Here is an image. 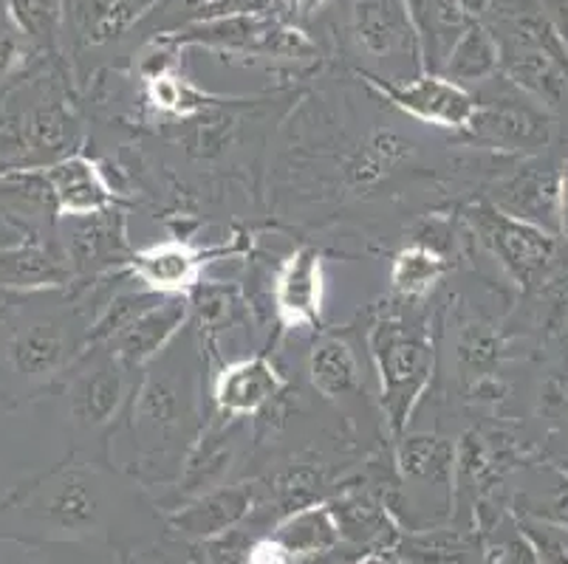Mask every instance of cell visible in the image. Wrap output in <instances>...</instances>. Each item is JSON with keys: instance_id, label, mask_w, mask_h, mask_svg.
<instances>
[{"instance_id": "18", "label": "cell", "mask_w": 568, "mask_h": 564, "mask_svg": "<svg viewBox=\"0 0 568 564\" xmlns=\"http://www.w3.org/2000/svg\"><path fill=\"white\" fill-rule=\"evenodd\" d=\"M187 412V390L182 381L170 376H151L139 392L133 418H136V427L151 438H170L182 429Z\"/></svg>"}, {"instance_id": "8", "label": "cell", "mask_w": 568, "mask_h": 564, "mask_svg": "<svg viewBox=\"0 0 568 564\" xmlns=\"http://www.w3.org/2000/svg\"><path fill=\"white\" fill-rule=\"evenodd\" d=\"M405 9L410 18L418 57L430 74H438L442 62L447 60L473 18L458 7L456 0H405Z\"/></svg>"}, {"instance_id": "11", "label": "cell", "mask_w": 568, "mask_h": 564, "mask_svg": "<svg viewBox=\"0 0 568 564\" xmlns=\"http://www.w3.org/2000/svg\"><path fill=\"white\" fill-rule=\"evenodd\" d=\"M323 302V268L314 248H297L286 257L275 283L277 314L286 325H314Z\"/></svg>"}, {"instance_id": "29", "label": "cell", "mask_w": 568, "mask_h": 564, "mask_svg": "<svg viewBox=\"0 0 568 564\" xmlns=\"http://www.w3.org/2000/svg\"><path fill=\"white\" fill-rule=\"evenodd\" d=\"M500 353V339L498 334L493 330V325L484 322H469L467 328L462 330L456 345V359L458 367L469 376L475 372H487L489 367L498 361Z\"/></svg>"}, {"instance_id": "23", "label": "cell", "mask_w": 568, "mask_h": 564, "mask_svg": "<svg viewBox=\"0 0 568 564\" xmlns=\"http://www.w3.org/2000/svg\"><path fill=\"white\" fill-rule=\"evenodd\" d=\"M308 379L314 390L328 401H339L343 396L359 390V365L351 348L339 339H323L314 345L308 359Z\"/></svg>"}, {"instance_id": "33", "label": "cell", "mask_w": 568, "mask_h": 564, "mask_svg": "<svg viewBox=\"0 0 568 564\" xmlns=\"http://www.w3.org/2000/svg\"><path fill=\"white\" fill-rule=\"evenodd\" d=\"M252 536L237 525L226 534L213 536V540L193 542L190 547V562L193 564H246L252 547Z\"/></svg>"}, {"instance_id": "34", "label": "cell", "mask_w": 568, "mask_h": 564, "mask_svg": "<svg viewBox=\"0 0 568 564\" xmlns=\"http://www.w3.org/2000/svg\"><path fill=\"white\" fill-rule=\"evenodd\" d=\"M275 491L288 511H297L312 505L314 494L320 491V474H314L312 469H288L275 480Z\"/></svg>"}, {"instance_id": "26", "label": "cell", "mask_w": 568, "mask_h": 564, "mask_svg": "<svg viewBox=\"0 0 568 564\" xmlns=\"http://www.w3.org/2000/svg\"><path fill=\"white\" fill-rule=\"evenodd\" d=\"M509 76L524 91H529L537 100L549 102V105H557L562 100V93H568L566 69H562L555 57L546 54V51L529 49L524 57H515L509 62Z\"/></svg>"}, {"instance_id": "2", "label": "cell", "mask_w": 568, "mask_h": 564, "mask_svg": "<svg viewBox=\"0 0 568 564\" xmlns=\"http://www.w3.org/2000/svg\"><path fill=\"white\" fill-rule=\"evenodd\" d=\"M179 43L215 45L226 51H250V54L303 60L314 54V43L294 25L257 12H230L221 18L195 23L184 31Z\"/></svg>"}, {"instance_id": "14", "label": "cell", "mask_w": 568, "mask_h": 564, "mask_svg": "<svg viewBox=\"0 0 568 564\" xmlns=\"http://www.w3.org/2000/svg\"><path fill=\"white\" fill-rule=\"evenodd\" d=\"M351 29L356 43L374 57L394 54L407 43L416 49L405 0H351Z\"/></svg>"}, {"instance_id": "4", "label": "cell", "mask_w": 568, "mask_h": 564, "mask_svg": "<svg viewBox=\"0 0 568 564\" xmlns=\"http://www.w3.org/2000/svg\"><path fill=\"white\" fill-rule=\"evenodd\" d=\"M385 100L394 102L399 111L407 116L418 119L425 124H436V127H450V131H469L478 113V102L473 93L458 82L447 80L444 74H422L416 80L396 85L382 76H365Z\"/></svg>"}, {"instance_id": "44", "label": "cell", "mask_w": 568, "mask_h": 564, "mask_svg": "<svg viewBox=\"0 0 568 564\" xmlns=\"http://www.w3.org/2000/svg\"><path fill=\"white\" fill-rule=\"evenodd\" d=\"M560 465H562V472L568 474V458H562V463H560Z\"/></svg>"}, {"instance_id": "37", "label": "cell", "mask_w": 568, "mask_h": 564, "mask_svg": "<svg viewBox=\"0 0 568 564\" xmlns=\"http://www.w3.org/2000/svg\"><path fill=\"white\" fill-rule=\"evenodd\" d=\"M246 564H294V556L275 540V536H268V540L252 542Z\"/></svg>"}, {"instance_id": "43", "label": "cell", "mask_w": 568, "mask_h": 564, "mask_svg": "<svg viewBox=\"0 0 568 564\" xmlns=\"http://www.w3.org/2000/svg\"><path fill=\"white\" fill-rule=\"evenodd\" d=\"M148 564H193V562H179V558L159 556V558H148Z\"/></svg>"}, {"instance_id": "38", "label": "cell", "mask_w": 568, "mask_h": 564, "mask_svg": "<svg viewBox=\"0 0 568 564\" xmlns=\"http://www.w3.org/2000/svg\"><path fill=\"white\" fill-rule=\"evenodd\" d=\"M535 514L540 516V520L551 522V525L568 527V485H560V489L551 491L544 503L537 505Z\"/></svg>"}, {"instance_id": "3", "label": "cell", "mask_w": 568, "mask_h": 564, "mask_svg": "<svg viewBox=\"0 0 568 564\" xmlns=\"http://www.w3.org/2000/svg\"><path fill=\"white\" fill-rule=\"evenodd\" d=\"M473 226L484 246L498 257L500 266L524 286L537 274H544L555 260L557 240L551 232L518 221L495 206H478L473 212Z\"/></svg>"}, {"instance_id": "25", "label": "cell", "mask_w": 568, "mask_h": 564, "mask_svg": "<svg viewBox=\"0 0 568 564\" xmlns=\"http://www.w3.org/2000/svg\"><path fill=\"white\" fill-rule=\"evenodd\" d=\"M232 441H226L224 434H213V438H206L195 447V452L190 454L187 460V469L182 474V496L193 500V496L204 494L210 489H219L224 474L230 472L232 465Z\"/></svg>"}, {"instance_id": "31", "label": "cell", "mask_w": 568, "mask_h": 564, "mask_svg": "<svg viewBox=\"0 0 568 564\" xmlns=\"http://www.w3.org/2000/svg\"><path fill=\"white\" fill-rule=\"evenodd\" d=\"M7 14L14 29L38 43H51L57 31V0H7Z\"/></svg>"}, {"instance_id": "1", "label": "cell", "mask_w": 568, "mask_h": 564, "mask_svg": "<svg viewBox=\"0 0 568 564\" xmlns=\"http://www.w3.org/2000/svg\"><path fill=\"white\" fill-rule=\"evenodd\" d=\"M371 356L382 384V407L396 434L407 427L433 372V348L425 330L402 319H382L371 330Z\"/></svg>"}, {"instance_id": "13", "label": "cell", "mask_w": 568, "mask_h": 564, "mask_svg": "<svg viewBox=\"0 0 568 564\" xmlns=\"http://www.w3.org/2000/svg\"><path fill=\"white\" fill-rule=\"evenodd\" d=\"M495 209L546 232H557V170L549 164L520 170L498 189Z\"/></svg>"}, {"instance_id": "21", "label": "cell", "mask_w": 568, "mask_h": 564, "mask_svg": "<svg viewBox=\"0 0 568 564\" xmlns=\"http://www.w3.org/2000/svg\"><path fill=\"white\" fill-rule=\"evenodd\" d=\"M498 65H500L498 40H495L481 23H475L473 20V23L464 29L462 38L456 40V45L450 49L447 60L442 62V71H438V74H444L447 80L464 85V82L489 80V76L498 71Z\"/></svg>"}, {"instance_id": "27", "label": "cell", "mask_w": 568, "mask_h": 564, "mask_svg": "<svg viewBox=\"0 0 568 564\" xmlns=\"http://www.w3.org/2000/svg\"><path fill=\"white\" fill-rule=\"evenodd\" d=\"M394 551L407 564H467L469 545L458 531H416L399 536Z\"/></svg>"}, {"instance_id": "39", "label": "cell", "mask_w": 568, "mask_h": 564, "mask_svg": "<svg viewBox=\"0 0 568 564\" xmlns=\"http://www.w3.org/2000/svg\"><path fill=\"white\" fill-rule=\"evenodd\" d=\"M557 232L568 240V158L557 170Z\"/></svg>"}, {"instance_id": "9", "label": "cell", "mask_w": 568, "mask_h": 564, "mask_svg": "<svg viewBox=\"0 0 568 564\" xmlns=\"http://www.w3.org/2000/svg\"><path fill=\"white\" fill-rule=\"evenodd\" d=\"M34 514L49 522L57 531L82 534L97 525L100 516V496L94 480L85 472H65L51 480L34 500Z\"/></svg>"}, {"instance_id": "22", "label": "cell", "mask_w": 568, "mask_h": 564, "mask_svg": "<svg viewBox=\"0 0 568 564\" xmlns=\"http://www.w3.org/2000/svg\"><path fill=\"white\" fill-rule=\"evenodd\" d=\"M328 511L334 516V525L339 531V540L351 542V545H385L390 531V520H387V509H382L374 496L365 491H351V494L337 496L334 503H328Z\"/></svg>"}, {"instance_id": "12", "label": "cell", "mask_w": 568, "mask_h": 564, "mask_svg": "<svg viewBox=\"0 0 568 564\" xmlns=\"http://www.w3.org/2000/svg\"><path fill=\"white\" fill-rule=\"evenodd\" d=\"M201 252L182 240H168L159 246L142 248L131 260V271L142 279L153 294L175 297L187 294L190 288L199 286L201 279Z\"/></svg>"}, {"instance_id": "32", "label": "cell", "mask_w": 568, "mask_h": 564, "mask_svg": "<svg viewBox=\"0 0 568 564\" xmlns=\"http://www.w3.org/2000/svg\"><path fill=\"white\" fill-rule=\"evenodd\" d=\"M57 277H60V268L34 248L0 255V283H7V286H43Z\"/></svg>"}, {"instance_id": "35", "label": "cell", "mask_w": 568, "mask_h": 564, "mask_svg": "<svg viewBox=\"0 0 568 564\" xmlns=\"http://www.w3.org/2000/svg\"><path fill=\"white\" fill-rule=\"evenodd\" d=\"M69 124L57 107H40L29 122V142L38 150H60L65 144Z\"/></svg>"}, {"instance_id": "40", "label": "cell", "mask_w": 568, "mask_h": 564, "mask_svg": "<svg viewBox=\"0 0 568 564\" xmlns=\"http://www.w3.org/2000/svg\"><path fill=\"white\" fill-rule=\"evenodd\" d=\"M275 3H281L286 12L301 14V18H306V14L317 12L320 7H325V0H275Z\"/></svg>"}, {"instance_id": "19", "label": "cell", "mask_w": 568, "mask_h": 564, "mask_svg": "<svg viewBox=\"0 0 568 564\" xmlns=\"http://www.w3.org/2000/svg\"><path fill=\"white\" fill-rule=\"evenodd\" d=\"M275 540L292 553L294 562L334 551L343 542L328 505H303L288 511L286 520L275 527Z\"/></svg>"}, {"instance_id": "16", "label": "cell", "mask_w": 568, "mask_h": 564, "mask_svg": "<svg viewBox=\"0 0 568 564\" xmlns=\"http://www.w3.org/2000/svg\"><path fill=\"white\" fill-rule=\"evenodd\" d=\"M396 463L405 483L433 485L453 496L456 478V447L436 434H410L399 443Z\"/></svg>"}, {"instance_id": "6", "label": "cell", "mask_w": 568, "mask_h": 564, "mask_svg": "<svg viewBox=\"0 0 568 564\" xmlns=\"http://www.w3.org/2000/svg\"><path fill=\"white\" fill-rule=\"evenodd\" d=\"M187 319L184 294L168 297L162 305L142 308L125 328L113 334V359L122 367H139L156 359Z\"/></svg>"}, {"instance_id": "17", "label": "cell", "mask_w": 568, "mask_h": 564, "mask_svg": "<svg viewBox=\"0 0 568 564\" xmlns=\"http://www.w3.org/2000/svg\"><path fill=\"white\" fill-rule=\"evenodd\" d=\"M7 356L26 379H49L65 361V336L54 322L26 325L9 339Z\"/></svg>"}, {"instance_id": "30", "label": "cell", "mask_w": 568, "mask_h": 564, "mask_svg": "<svg viewBox=\"0 0 568 564\" xmlns=\"http://www.w3.org/2000/svg\"><path fill=\"white\" fill-rule=\"evenodd\" d=\"M148 100L153 107L164 113H175V116H187L204 107L206 96H201L190 82H184L182 76L170 74H156L148 76Z\"/></svg>"}, {"instance_id": "42", "label": "cell", "mask_w": 568, "mask_h": 564, "mask_svg": "<svg viewBox=\"0 0 568 564\" xmlns=\"http://www.w3.org/2000/svg\"><path fill=\"white\" fill-rule=\"evenodd\" d=\"M456 3L469 14V18H478V14H484L493 7V0H456Z\"/></svg>"}, {"instance_id": "36", "label": "cell", "mask_w": 568, "mask_h": 564, "mask_svg": "<svg viewBox=\"0 0 568 564\" xmlns=\"http://www.w3.org/2000/svg\"><path fill=\"white\" fill-rule=\"evenodd\" d=\"M20 31L14 29L12 20H9L7 9H0V76L12 69L14 62L23 54V45H20Z\"/></svg>"}, {"instance_id": "24", "label": "cell", "mask_w": 568, "mask_h": 564, "mask_svg": "<svg viewBox=\"0 0 568 564\" xmlns=\"http://www.w3.org/2000/svg\"><path fill=\"white\" fill-rule=\"evenodd\" d=\"M447 274V260L430 246H407L396 255L390 268V286L399 297L416 299L430 294L438 286V279Z\"/></svg>"}, {"instance_id": "28", "label": "cell", "mask_w": 568, "mask_h": 564, "mask_svg": "<svg viewBox=\"0 0 568 564\" xmlns=\"http://www.w3.org/2000/svg\"><path fill=\"white\" fill-rule=\"evenodd\" d=\"M405 155H410V142H405L399 133L394 131L374 133L371 142L365 144L363 153H359V158L354 162V167H351V178H354V184L359 186L376 184V181H379L387 170L396 167Z\"/></svg>"}, {"instance_id": "41", "label": "cell", "mask_w": 568, "mask_h": 564, "mask_svg": "<svg viewBox=\"0 0 568 564\" xmlns=\"http://www.w3.org/2000/svg\"><path fill=\"white\" fill-rule=\"evenodd\" d=\"M351 564H407L396 551H371Z\"/></svg>"}, {"instance_id": "20", "label": "cell", "mask_w": 568, "mask_h": 564, "mask_svg": "<svg viewBox=\"0 0 568 564\" xmlns=\"http://www.w3.org/2000/svg\"><path fill=\"white\" fill-rule=\"evenodd\" d=\"M469 131H478L481 136L493 139L500 144H546L549 139V122L540 113L531 111L529 105H478L475 122Z\"/></svg>"}, {"instance_id": "15", "label": "cell", "mask_w": 568, "mask_h": 564, "mask_svg": "<svg viewBox=\"0 0 568 564\" xmlns=\"http://www.w3.org/2000/svg\"><path fill=\"white\" fill-rule=\"evenodd\" d=\"M125 401V372L116 359H102L71 384V416L82 427H102Z\"/></svg>"}, {"instance_id": "7", "label": "cell", "mask_w": 568, "mask_h": 564, "mask_svg": "<svg viewBox=\"0 0 568 564\" xmlns=\"http://www.w3.org/2000/svg\"><path fill=\"white\" fill-rule=\"evenodd\" d=\"M43 181L63 215L91 217L111 209L113 193L102 178L100 167L82 155H71L43 170Z\"/></svg>"}, {"instance_id": "10", "label": "cell", "mask_w": 568, "mask_h": 564, "mask_svg": "<svg viewBox=\"0 0 568 564\" xmlns=\"http://www.w3.org/2000/svg\"><path fill=\"white\" fill-rule=\"evenodd\" d=\"M281 390V372L272 367V361H266L263 356H255V359H244L224 367L219 379H215L213 396L224 416L244 418L255 416Z\"/></svg>"}, {"instance_id": "5", "label": "cell", "mask_w": 568, "mask_h": 564, "mask_svg": "<svg viewBox=\"0 0 568 564\" xmlns=\"http://www.w3.org/2000/svg\"><path fill=\"white\" fill-rule=\"evenodd\" d=\"M255 489L252 485H219L193 496L179 511L170 514V527L190 542H204L226 534L252 514Z\"/></svg>"}]
</instances>
